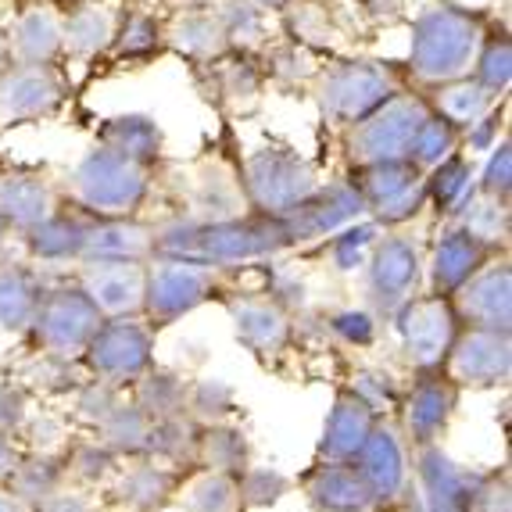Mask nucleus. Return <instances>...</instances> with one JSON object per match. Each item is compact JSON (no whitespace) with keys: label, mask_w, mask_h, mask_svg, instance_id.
Instances as JSON below:
<instances>
[{"label":"nucleus","mask_w":512,"mask_h":512,"mask_svg":"<svg viewBox=\"0 0 512 512\" xmlns=\"http://www.w3.org/2000/svg\"><path fill=\"white\" fill-rule=\"evenodd\" d=\"M480 51V22L466 11L434 8L412 33V69L427 83H452L470 72Z\"/></svg>","instance_id":"1"},{"label":"nucleus","mask_w":512,"mask_h":512,"mask_svg":"<svg viewBox=\"0 0 512 512\" xmlns=\"http://www.w3.org/2000/svg\"><path fill=\"white\" fill-rule=\"evenodd\" d=\"M427 119L430 111L416 97H387L380 108L369 111L366 119L355 122V133L348 140L351 158L362 165L409 158L412 140H416L419 126Z\"/></svg>","instance_id":"2"},{"label":"nucleus","mask_w":512,"mask_h":512,"mask_svg":"<svg viewBox=\"0 0 512 512\" xmlns=\"http://www.w3.org/2000/svg\"><path fill=\"white\" fill-rule=\"evenodd\" d=\"M76 190L90 208L104 215H119L144 197L147 172L137 158H129L115 147H101L83 158L76 172Z\"/></svg>","instance_id":"3"},{"label":"nucleus","mask_w":512,"mask_h":512,"mask_svg":"<svg viewBox=\"0 0 512 512\" xmlns=\"http://www.w3.org/2000/svg\"><path fill=\"white\" fill-rule=\"evenodd\" d=\"M248 187L258 205L287 212V208L305 205V197L316 190V180L301 158L287 154L283 147H265L248 162Z\"/></svg>","instance_id":"4"},{"label":"nucleus","mask_w":512,"mask_h":512,"mask_svg":"<svg viewBox=\"0 0 512 512\" xmlns=\"http://www.w3.org/2000/svg\"><path fill=\"white\" fill-rule=\"evenodd\" d=\"M391 97V76L376 65H341L319 83V101L337 122H359Z\"/></svg>","instance_id":"5"},{"label":"nucleus","mask_w":512,"mask_h":512,"mask_svg":"<svg viewBox=\"0 0 512 512\" xmlns=\"http://www.w3.org/2000/svg\"><path fill=\"white\" fill-rule=\"evenodd\" d=\"M366 197L373 201L376 212L387 215V219H402V215L416 212L419 197H423V180H419V165H412L409 158H398V162H376V165H369Z\"/></svg>","instance_id":"6"},{"label":"nucleus","mask_w":512,"mask_h":512,"mask_svg":"<svg viewBox=\"0 0 512 512\" xmlns=\"http://www.w3.org/2000/svg\"><path fill=\"white\" fill-rule=\"evenodd\" d=\"M61 101V79L47 65H22L0 83V111L11 119H36Z\"/></svg>","instance_id":"7"},{"label":"nucleus","mask_w":512,"mask_h":512,"mask_svg":"<svg viewBox=\"0 0 512 512\" xmlns=\"http://www.w3.org/2000/svg\"><path fill=\"white\" fill-rule=\"evenodd\" d=\"M11 51L18 65H47L61 51V18L47 8L26 11L11 33Z\"/></svg>","instance_id":"8"},{"label":"nucleus","mask_w":512,"mask_h":512,"mask_svg":"<svg viewBox=\"0 0 512 512\" xmlns=\"http://www.w3.org/2000/svg\"><path fill=\"white\" fill-rule=\"evenodd\" d=\"M0 215L15 222H43L51 215V190L43 187L40 180H29V176H11V180H0Z\"/></svg>","instance_id":"9"},{"label":"nucleus","mask_w":512,"mask_h":512,"mask_svg":"<svg viewBox=\"0 0 512 512\" xmlns=\"http://www.w3.org/2000/svg\"><path fill=\"white\" fill-rule=\"evenodd\" d=\"M172 43L180 47L183 54H194V58H212L226 47V29H222L219 15L212 11H187L172 22Z\"/></svg>","instance_id":"10"},{"label":"nucleus","mask_w":512,"mask_h":512,"mask_svg":"<svg viewBox=\"0 0 512 512\" xmlns=\"http://www.w3.org/2000/svg\"><path fill=\"white\" fill-rule=\"evenodd\" d=\"M491 104H495V94L477 79H452L437 97V108L452 126H473L491 111Z\"/></svg>","instance_id":"11"},{"label":"nucleus","mask_w":512,"mask_h":512,"mask_svg":"<svg viewBox=\"0 0 512 512\" xmlns=\"http://www.w3.org/2000/svg\"><path fill=\"white\" fill-rule=\"evenodd\" d=\"M90 291L104 308H133L140 301V291H144V280H140L137 265L115 262L90 276Z\"/></svg>","instance_id":"12"},{"label":"nucleus","mask_w":512,"mask_h":512,"mask_svg":"<svg viewBox=\"0 0 512 512\" xmlns=\"http://www.w3.org/2000/svg\"><path fill=\"white\" fill-rule=\"evenodd\" d=\"M108 36H111V18L101 8H83L69 22H61V47H69L76 54L101 51L104 43H108Z\"/></svg>","instance_id":"13"},{"label":"nucleus","mask_w":512,"mask_h":512,"mask_svg":"<svg viewBox=\"0 0 512 512\" xmlns=\"http://www.w3.org/2000/svg\"><path fill=\"white\" fill-rule=\"evenodd\" d=\"M151 298L162 308H187L201 298V273L190 265H162L151 280Z\"/></svg>","instance_id":"14"},{"label":"nucleus","mask_w":512,"mask_h":512,"mask_svg":"<svg viewBox=\"0 0 512 512\" xmlns=\"http://www.w3.org/2000/svg\"><path fill=\"white\" fill-rule=\"evenodd\" d=\"M416 280V251L405 240H387L376 255V287L380 291H405Z\"/></svg>","instance_id":"15"},{"label":"nucleus","mask_w":512,"mask_h":512,"mask_svg":"<svg viewBox=\"0 0 512 512\" xmlns=\"http://www.w3.org/2000/svg\"><path fill=\"white\" fill-rule=\"evenodd\" d=\"M455 151V129L448 119H434L430 115L423 126H419L416 140H412V151H409V162L419 165V169H434V165H441L448 154Z\"/></svg>","instance_id":"16"},{"label":"nucleus","mask_w":512,"mask_h":512,"mask_svg":"<svg viewBox=\"0 0 512 512\" xmlns=\"http://www.w3.org/2000/svg\"><path fill=\"white\" fill-rule=\"evenodd\" d=\"M480 258L477 240L470 233H455L437 248V280L441 283H459L462 276L473 273V265Z\"/></svg>","instance_id":"17"},{"label":"nucleus","mask_w":512,"mask_h":512,"mask_svg":"<svg viewBox=\"0 0 512 512\" xmlns=\"http://www.w3.org/2000/svg\"><path fill=\"white\" fill-rule=\"evenodd\" d=\"M466 305L487 319H498V316L505 319V308H509V273L502 269V273L480 276L470 291H466Z\"/></svg>","instance_id":"18"},{"label":"nucleus","mask_w":512,"mask_h":512,"mask_svg":"<svg viewBox=\"0 0 512 512\" xmlns=\"http://www.w3.org/2000/svg\"><path fill=\"white\" fill-rule=\"evenodd\" d=\"M219 22L226 29V36H244V40H255L262 33L265 8H258L255 0H222Z\"/></svg>","instance_id":"19"},{"label":"nucleus","mask_w":512,"mask_h":512,"mask_svg":"<svg viewBox=\"0 0 512 512\" xmlns=\"http://www.w3.org/2000/svg\"><path fill=\"white\" fill-rule=\"evenodd\" d=\"M111 133H119V140H111L108 147L129 154V158H140L144 151H151L158 144V129L151 126L147 119H119L111 126Z\"/></svg>","instance_id":"20"},{"label":"nucleus","mask_w":512,"mask_h":512,"mask_svg":"<svg viewBox=\"0 0 512 512\" xmlns=\"http://www.w3.org/2000/svg\"><path fill=\"white\" fill-rule=\"evenodd\" d=\"M470 237H495L498 226H505V201L495 194H484L470 208Z\"/></svg>","instance_id":"21"},{"label":"nucleus","mask_w":512,"mask_h":512,"mask_svg":"<svg viewBox=\"0 0 512 512\" xmlns=\"http://www.w3.org/2000/svg\"><path fill=\"white\" fill-rule=\"evenodd\" d=\"M477 83H484L491 94H502L505 86H509V43H491L484 51V61H480V76Z\"/></svg>","instance_id":"22"},{"label":"nucleus","mask_w":512,"mask_h":512,"mask_svg":"<svg viewBox=\"0 0 512 512\" xmlns=\"http://www.w3.org/2000/svg\"><path fill=\"white\" fill-rule=\"evenodd\" d=\"M495 158H491V165H487V176H484V194H495L505 201V194H509V169H512V154H509V144L495 147Z\"/></svg>","instance_id":"23"},{"label":"nucleus","mask_w":512,"mask_h":512,"mask_svg":"<svg viewBox=\"0 0 512 512\" xmlns=\"http://www.w3.org/2000/svg\"><path fill=\"white\" fill-rule=\"evenodd\" d=\"M258 8H280V4H287V0H255Z\"/></svg>","instance_id":"24"},{"label":"nucleus","mask_w":512,"mask_h":512,"mask_svg":"<svg viewBox=\"0 0 512 512\" xmlns=\"http://www.w3.org/2000/svg\"><path fill=\"white\" fill-rule=\"evenodd\" d=\"M0 226H4V215H0Z\"/></svg>","instance_id":"25"}]
</instances>
